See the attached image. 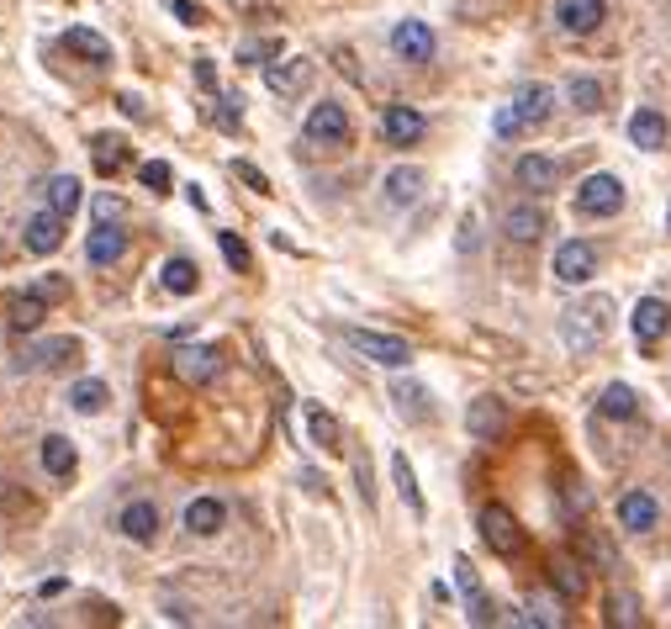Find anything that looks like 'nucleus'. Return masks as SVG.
I'll return each instance as SVG.
<instances>
[{
  "instance_id": "obj_12",
  "label": "nucleus",
  "mask_w": 671,
  "mask_h": 629,
  "mask_svg": "<svg viewBox=\"0 0 671 629\" xmlns=\"http://www.w3.org/2000/svg\"><path fill=\"white\" fill-rule=\"evenodd\" d=\"M265 85L275 90V96H302V90L312 85V59H275V64H265Z\"/></svg>"
},
{
  "instance_id": "obj_13",
  "label": "nucleus",
  "mask_w": 671,
  "mask_h": 629,
  "mask_svg": "<svg viewBox=\"0 0 671 629\" xmlns=\"http://www.w3.org/2000/svg\"><path fill=\"white\" fill-rule=\"evenodd\" d=\"M656 518H661V503H656L645 487H629V492L619 497V529L645 534V529H656Z\"/></svg>"
},
{
  "instance_id": "obj_45",
  "label": "nucleus",
  "mask_w": 671,
  "mask_h": 629,
  "mask_svg": "<svg viewBox=\"0 0 671 629\" xmlns=\"http://www.w3.org/2000/svg\"><path fill=\"white\" fill-rule=\"evenodd\" d=\"M265 59H281V43H244L238 48V64H265Z\"/></svg>"
},
{
  "instance_id": "obj_31",
  "label": "nucleus",
  "mask_w": 671,
  "mask_h": 629,
  "mask_svg": "<svg viewBox=\"0 0 671 629\" xmlns=\"http://www.w3.org/2000/svg\"><path fill=\"white\" fill-rule=\"evenodd\" d=\"M391 481H397V497L407 503V513L423 518V492H418V476H413V466H407V455H402V450L391 455Z\"/></svg>"
},
{
  "instance_id": "obj_21",
  "label": "nucleus",
  "mask_w": 671,
  "mask_h": 629,
  "mask_svg": "<svg viewBox=\"0 0 671 629\" xmlns=\"http://www.w3.org/2000/svg\"><path fill=\"white\" fill-rule=\"evenodd\" d=\"M74 355H80L74 339H43L22 355V370H59V365H74Z\"/></svg>"
},
{
  "instance_id": "obj_52",
  "label": "nucleus",
  "mask_w": 671,
  "mask_h": 629,
  "mask_svg": "<svg viewBox=\"0 0 671 629\" xmlns=\"http://www.w3.org/2000/svg\"><path fill=\"white\" fill-rule=\"evenodd\" d=\"M666 233H671V207H666Z\"/></svg>"
},
{
  "instance_id": "obj_46",
  "label": "nucleus",
  "mask_w": 671,
  "mask_h": 629,
  "mask_svg": "<svg viewBox=\"0 0 671 629\" xmlns=\"http://www.w3.org/2000/svg\"><path fill=\"white\" fill-rule=\"evenodd\" d=\"M233 175H238V180H244V185H249V191H259V196H270V180H265V175H259V170H254V164H249V159H233Z\"/></svg>"
},
{
  "instance_id": "obj_5",
  "label": "nucleus",
  "mask_w": 671,
  "mask_h": 629,
  "mask_svg": "<svg viewBox=\"0 0 671 629\" xmlns=\"http://www.w3.org/2000/svg\"><path fill=\"white\" fill-rule=\"evenodd\" d=\"M555 281L561 286H587L592 275H598V249L592 244H582V238H566L561 249H555Z\"/></svg>"
},
{
  "instance_id": "obj_8",
  "label": "nucleus",
  "mask_w": 671,
  "mask_h": 629,
  "mask_svg": "<svg viewBox=\"0 0 671 629\" xmlns=\"http://www.w3.org/2000/svg\"><path fill=\"white\" fill-rule=\"evenodd\" d=\"M217 370H222V355H217L212 344H180L175 349V376L185 386H207Z\"/></svg>"
},
{
  "instance_id": "obj_7",
  "label": "nucleus",
  "mask_w": 671,
  "mask_h": 629,
  "mask_svg": "<svg viewBox=\"0 0 671 629\" xmlns=\"http://www.w3.org/2000/svg\"><path fill=\"white\" fill-rule=\"evenodd\" d=\"M476 524H481V540H487L497 555H518V550H524V529H518V518L502 503H487Z\"/></svg>"
},
{
  "instance_id": "obj_28",
  "label": "nucleus",
  "mask_w": 671,
  "mask_h": 629,
  "mask_svg": "<svg viewBox=\"0 0 671 629\" xmlns=\"http://www.w3.org/2000/svg\"><path fill=\"white\" fill-rule=\"evenodd\" d=\"M598 413H603V418H619V423H629V418L640 413V397H635V386H624V381L603 386V397H598Z\"/></svg>"
},
{
  "instance_id": "obj_41",
  "label": "nucleus",
  "mask_w": 671,
  "mask_h": 629,
  "mask_svg": "<svg viewBox=\"0 0 671 629\" xmlns=\"http://www.w3.org/2000/svg\"><path fill=\"white\" fill-rule=\"evenodd\" d=\"M217 249H222V259H228L233 270H249V244L238 233H217Z\"/></svg>"
},
{
  "instance_id": "obj_19",
  "label": "nucleus",
  "mask_w": 671,
  "mask_h": 629,
  "mask_svg": "<svg viewBox=\"0 0 671 629\" xmlns=\"http://www.w3.org/2000/svg\"><path fill=\"white\" fill-rule=\"evenodd\" d=\"M550 228V217L539 207H508V217H502V233L513 238V244H539Z\"/></svg>"
},
{
  "instance_id": "obj_3",
  "label": "nucleus",
  "mask_w": 671,
  "mask_h": 629,
  "mask_svg": "<svg viewBox=\"0 0 671 629\" xmlns=\"http://www.w3.org/2000/svg\"><path fill=\"white\" fill-rule=\"evenodd\" d=\"M302 138L318 143V148H344L349 143V111L339 101H318L302 122Z\"/></svg>"
},
{
  "instance_id": "obj_40",
  "label": "nucleus",
  "mask_w": 671,
  "mask_h": 629,
  "mask_svg": "<svg viewBox=\"0 0 671 629\" xmlns=\"http://www.w3.org/2000/svg\"><path fill=\"white\" fill-rule=\"evenodd\" d=\"M571 106L576 111H598L603 106V85L598 80H571Z\"/></svg>"
},
{
  "instance_id": "obj_38",
  "label": "nucleus",
  "mask_w": 671,
  "mask_h": 629,
  "mask_svg": "<svg viewBox=\"0 0 671 629\" xmlns=\"http://www.w3.org/2000/svg\"><path fill=\"white\" fill-rule=\"evenodd\" d=\"M518 624H539V629H561L566 614H561V603H545V598H534L524 614H518Z\"/></svg>"
},
{
  "instance_id": "obj_15",
  "label": "nucleus",
  "mask_w": 671,
  "mask_h": 629,
  "mask_svg": "<svg viewBox=\"0 0 671 629\" xmlns=\"http://www.w3.org/2000/svg\"><path fill=\"white\" fill-rule=\"evenodd\" d=\"M22 244H27V254H53V249L64 244V217L53 212V207L32 212V217H27V233H22Z\"/></svg>"
},
{
  "instance_id": "obj_27",
  "label": "nucleus",
  "mask_w": 671,
  "mask_h": 629,
  "mask_svg": "<svg viewBox=\"0 0 671 629\" xmlns=\"http://www.w3.org/2000/svg\"><path fill=\"white\" fill-rule=\"evenodd\" d=\"M307 434H312V444H318V450H328V455H339V450H344L339 418L323 413V407H307Z\"/></svg>"
},
{
  "instance_id": "obj_48",
  "label": "nucleus",
  "mask_w": 671,
  "mask_h": 629,
  "mask_svg": "<svg viewBox=\"0 0 671 629\" xmlns=\"http://www.w3.org/2000/svg\"><path fill=\"white\" fill-rule=\"evenodd\" d=\"M122 212H127L122 196H96V217H101V222H117Z\"/></svg>"
},
{
  "instance_id": "obj_18",
  "label": "nucleus",
  "mask_w": 671,
  "mask_h": 629,
  "mask_svg": "<svg viewBox=\"0 0 671 629\" xmlns=\"http://www.w3.org/2000/svg\"><path fill=\"white\" fill-rule=\"evenodd\" d=\"M513 175H518V185H524V191H555V180H561V164L555 159H545V154H524L513 164Z\"/></svg>"
},
{
  "instance_id": "obj_30",
  "label": "nucleus",
  "mask_w": 671,
  "mask_h": 629,
  "mask_svg": "<svg viewBox=\"0 0 671 629\" xmlns=\"http://www.w3.org/2000/svg\"><path fill=\"white\" fill-rule=\"evenodd\" d=\"M64 43L80 53L85 64H111V43H106L101 32H90V27H69V32H64Z\"/></svg>"
},
{
  "instance_id": "obj_9",
  "label": "nucleus",
  "mask_w": 671,
  "mask_h": 629,
  "mask_svg": "<svg viewBox=\"0 0 671 629\" xmlns=\"http://www.w3.org/2000/svg\"><path fill=\"white\" fill-rule=\"evenodd\" d=\"M391 53H397L402 64H428L434 59V32H428V22H397L391 27Z\"/></svg>"
},
{
  "instance_id": "obj_39",
  "label": "nucleus",
  "mask_w": 671,
  "mask_h": 629,
  "mask_svg": "<svg viewBox=\"0 0 671 629\" xmlns=\"http://www.w3.org/2000/svg\"><path fill=\"white\" fill-rule=\"evenodd\" d=\"M96 164H101V170H122V164H127V143L111 138V133H101V138H96Z\"/></svg>"
},
{
  "instance_id": "obj_2",
  "label": "nucleus",
  "mask_w": 671,
  "mask_h": 629,
  "mask_svg": "<svg viewBox=\"0 0 671 629\" xmlns=\"http://www.w3.org/2000/svg\"><path fill=\"white\" fill-rule=\"evenodd\" d=\"M344 344L354 349V355H365V360L386 365V370L413 365V344H407V339H397V333H376V328H344Z\"/></svg>"
},
{
  "instance_id": "obj_4",
  "label": "nucleus",
  "mask_w": 671,
  "mask_h": 629,
  "mask_svg": "<svg viewBox=\"0 0 671 629\" xmlns=\"http://www.w3.org/2000/svg\"><path fill=\"white\" fill-rule=\"evenodd\" d=\"M576 212L582 217H619L624 212V180L619 175H587L576 191Z\"/></svg>"
},
{
  "instance_id": "obj_49",
  "label": "nucleus",
  "mask_w": 671,
  "mask_h": 629,
  "mask_svg": "<svg viewBox=\"0 0 671 629\" xmlns=\"http://www.w3.org/2000/svg\"><path fill=\"white\" fill-rule=\"evenodd\" d=\"M196 85L207 90V96H217V69H212V59H196Z\"/></svg>"
},
{
  "instance_id": "obj_42",
  "label": "nucleus",
  "mask_w": 671,
  "mask_h": 629,
  "mask_svg": "<svg viewBox=\"0 0 671 629\" xmlns=\"http://www.w3.org/2000/svg\"><path fill=\"white\" fill-rule=\"evenodd\" d=\"M138 175H143V185H148L154 196H164V191H170V180H175V175H170V164H164V159H148Z\"/></svg>"
},
{
  "instance_id": "obj_23",
  "label": "nucleus",
  "mask_w": 671,
  "mask_h": 629,
  "mask_svg": "<svg viewBox=\"0 0 671 629\" xmlns=\"http://www.w3.org/2000/svg\"><path fill=\"white\" fill-rule=\"evenodd\" d=\"M629 143H635V148H645V154H656V148H666V117H661V111L640 106L635 117H629Z\"/></svg>"
},
{
  "instance_id": "obj_14",
  "label": "nucleus",
  "mask_w": 671,
  "mask_h": 629,
  "mask_svg": "<svg viewBox=\"0 0 671 629\" xmlns=\"http://www.w3.org/2000/svg\"><path fill=\"white\" fill-rule=\"evenodd\" d=\"M629 328H635V344H656V339H666V328H671V307L661 302V296H640Z\"/></svg>"
},
{
  "instance_id": "obj_47",
  "label": "nucleus",
  "mask_w": 671,
  "mask_h": 629,
  "mask_svg": "<svg viewBox=\"0 0 671 629\" xmlns=\"http://www.w3.org/2000/svg\"><path fill=\"white\" fill-rule=\"evenodd\" d=\"M164 11H170L175 22H185V27H201V11L191 6V0H164Z\"/></svg>"
},
{
  "instance_id": "obj_51",
  "label": "nucleus",
  "mask_w": 671,
  "mask_h": 629,
  "mask_svg": "<svg viewBox=\"0 0 671 629\" xmlns=\"http://www.w3.org/2000/svg\"><path fill=\"white\" fill-rule=\"evenodd\" d=\"M460 249H476V217L460 222Z\"/></svg>"
},
{
  "instance_id": "obj_11",
  "label": "nucleus",
  "mask_w": 671,
  "mask_h": 629,
  "mask_svg": "<svg viewBox=\"0 0 671 629\" xmlns=\"http://www.w3.org/2000/svg\"><path fill=\"white\" fill-rule=\"evenodd\" d=\"M603 16H608V0H561V6H555V22H561V32H571V37L598 32Z\"/></svg>"
},
{
  "instance_id": "obj_26",
  "label": "nucleus",
  "mask_w": 671,
  "mask_h": 629,
  "mask_svg": "<svg viewBox=\"0 0 671 629\" xmlns=\"http://www.w3.org/2000/svg\"><path fill=\"white\" fill-rule=\"evenodd\" d=\"M159 281H164V291H170V296H191V291L201 286V270H196V259L175 254V259H164Z\"/></svg>"
},
{
  "instance_id": "obj_32",
  "label": "nucleus",
  "mask_w": 671,
  "mask_h": 629,
  "mask_svg": "<svg viewBox=\"0 0 671 629\" xmlns=\"http://www.w3.org/2000/svg\"><path fill=\"white\" fill-rule=\"evenodd\" d=\"M640 592H629V587H613L608 592V624H619V629H640Z\"/></svg>"
},
{
  "instance_id": "obj_43",
  "label": "nucleus",
  "mask_w": 671,
  "mask_h": 629,
  "mask_svg": "<svg viewBox=\"0 0 671 629\" xmlns=\"http://www.w3.org/2000/svg\"><path fill=\"white\" fill-rule=\"evenodd\" d=\"M217 127H222V133H238V127H244V96H222Z\"/></svg>"
},
{
  "instance_id": "obj_22",
  "label": "nucleus",
  "mask_w": 671,
  "mask_h": 629,
  "mask_svg": "<svg viewBox=\"0 0 671 629\" xmlns=\"http://www.w3.org/2000/svg\"><path fill=\"white\" fill-rule=\"evenodd\" d=\"M423 185H428V175L418 170V164H397V170L386 175V201L391 207H413V201L423 196Z\"/></svg>"
},
{
  "instance_id": "obj_20",
  "label": "nucleus",
  "mask_w": 671,
  "mask_h": 629,
  "mask_svg": "<svg viewBox=\"0 0 671 629\" xmlns=\"http://www.w3.org/2000/svg\"><path fill=\"white\" fill-rule=\"evenodd\" d=\"M117 529H122L133 545H154V540H159V508H154V503H127Z\"/></svg>"
},
{
  "instance_id": "obj_24",
  "label": "nucleus",
  "mask_w": 671,
  "mask_h": 629,
  "mask_svg": "<svg viewBox=\"0 0 671 629\" xmlns=\"http://www.w3.org/2000/svg\"><path fill=\"white\" fill-rule=\"evenodd\" d=\"M122 249H127V233L117 228V222H101V228L90 233V244H85L90 265H117V259H122Z\"/></svg>"
},
{
  "instance_id": "obj_50",
  "label": "nucleus",
  "mask_w": 671,
  "mask_h": 629,
  "mask_svg": "<svg viewBox=\"0 0 671 629\" xmlns=\"http://www.w3.org/2000/svg\"><path fill=\"white\" fill-rule=\"evenodd\" d=\"M117 106H122V117H133V122H143V101L133 96V90H122V96H117Z\"/></svg>"
},
{
  "instance_id": "obj_17",
  "label": "nucleus",
  "mask_w": 671,
  "mask_h": 629,
  "mask_svg": "<svg viewBox=\"0 0 671 629\" xmlns=\"http://www.w3.org/2000/svg\"><path fill=\"white\" fill-rule=\"evenodd\" d=\"M513 111L524 117V127L550 122V111H555V90H550V85H539V80L518 85V90H513Z\"/></svg>"
},
{
  "instance_id": "obj_34",
  "label": "nucleus",
  "mask_w": 671,
  "mask_h": 629,
  "mask_svg": "<svg viewBox=\"0 0 671 629\" xmlns=\"http://www.w3.org/2000/svg\"><path fill=\"white\" fill-rule=\"evenodd\" d=\"M43 312H48V296H43V291L16 296V302H11V328H16V333H32L37 323H43Z\"/></svg>"
},
{
  "instance_id": "obj_6",
  "label": "nucleus",
  "mask_w": 671,
  "mask_h": 629,
  "mask_svg": "<svg viewBox=\"0 0 671 629\" xmlns=\"http://www.w3.org/2000/svg\"><path fill=\"white\" fill-rule=\"evenodd\" d=\"M465 434H471L476 444H497L502 434H508V402L502 397H476L471 407H465Z\"/></svg>"
},
{
  "instance_id": "obj_10",
  "label": "nucleus",
  "mask_w": 671,
  "mask_h": 629,
  "mask_svg": "<svg viewBox=\"0 0 671 629\" xmlns=\"http://www.w3.org/2000/svg\"><path fill=\"white\" fill-rule=\"evenodd\" d=\"M423 133H428V122H423V111H418V106H386L381 138H386L391 148H413Z\"/></svg>"
},
{
  "instance_id": "obj_37",
  "label": "nucleus",
  "mask_w": 671,
  "mask_h": 629,
  "mask_svg": "<svg viewBox=\"0 0 671 629\" xmlns=\"http://www.w3.org/2000/svg\"><path fill=\"white\" fill-rule=\"evenodd\" d=\"M69 407H74V413H101V407H106V381H74L69 386Z\"/></svg>"
},
{
  "instance_id": "obj_44",
  "label": "nucleus",
  "mask_w": 671,
  "mask_h": 629,
  "mask_svg": "<svg viewBox=\"0 0 671 629\" xmlns=\"http://www.w3.org/2000/svg\"><path fill=\"white\" fill-rule=\"evenodd\" d=\"M492 133H497V138H518V133H524V117H518V111H513V101H508V106H497V117H492Z\"/></svg>"
},
{
  "instance_id": "obj_29",
  "label": "nucleus",
  "mask_w": 671,
  "mask_h": 629,
  "mask_svg": "<svg viewBox=\"0 0 671 629\" xmlns=\"http://www.w3.org/2000/svg\"><path fill=\"white\" fill-rule=\"evenodd\" d=\"M391 402H397L402 418H413V423L434 418V397H428L423 386H413V381H397V386H391Z\"/></svg>"
},
{
  "instance_id": "obj_25",
  "label": "nucleus",
  "mask_w": 671,
  "mask_h": 629,
  "mask_svg": "<svg viewBox=\"0 0 671 629\" xmlns=\"http://www.w3.org/2000/svg\"><path fill=\"white\" fill-rule=\"evenodd\" d=\"M228 524V508L217 503V497H196L191 508H185V529L191 534H201V540H212V534Z\"/></svg>"
},
{
  "instance_id": "obj_16",
  "label": "nucleus",
  "mask_w": 671,
  "mask_h": 629,
  "mask_svg": "<svg viewBox=\"0 0 671 629\" xmlns=\"http://www.w3.org/2000/svg\"><path fill=\"white\" fill-rule=\"evenodd\" d=\"M455 587H460V598H465V608H471V624H492L497 619V608H492V598L481 592V577H476V566L465 561H455Z\"/></svg>"
},
{
  "instance_id": "obj_33",
  "label": "nucleus",
  "mask_w": 671,
  "mask_h": 629,
  "mask_svg": "<svg viewBox=\"0 0 671 629\" xmlns=\"http://www.w3.org/2000/svg\"><path fill=\"white\" fill-rule=\"evenodd\" d=\"M550 582L566 592V598H582L587 592V571H582V561H571V555H555L550 561Z\"/></svg>"
},
{
  "instance_id": "obj_1",
  "label": "nucleus",
  "mask_w": 671,
  "mask_h": 629,
  "mask_svg": "<svg viewBox=\"0 0 671 629\" xmlns=\"http://www.w3.org/2000/svg\"><path fill=\"white\" fill-rule=\"evenodd\" d=\"M608 328H613V302L608 296H587V302H571L561 312V333H566V344L576 349V355L598 349L608 339Z\"/></svg>"
},
{
  "instance_id": "obj_35",
  "label": "nucleus",
  "mask_w": 671,
  "mask_h": 629,
  "mask_svg": "<svg viewBox=\"0 0 671 629\" xmlns=\"http://www.w3.org/2000/svg\"><path fill=\"white\" fill-rule=\"evenodd\" d=\"M43 471L48 476H74V444L64 434H48L43 439Z\"/></svg>"
},
{
  "instance_id": "obj_36",
  "label": "nucleus",
  "mask_w": 671,
  "mask_h": 629,
  "mask_svg": "<svg viewBox=\"0 0 671 629\" xmlns=\"http://www.w3.org/2000/svg\"><path fill=\"white\" fill-rule=\"evenodd\" d=\"M48 207L59 217H74V207H80V180H74V175H53L48 180Z\"/></svg>"
}]
</instances>
